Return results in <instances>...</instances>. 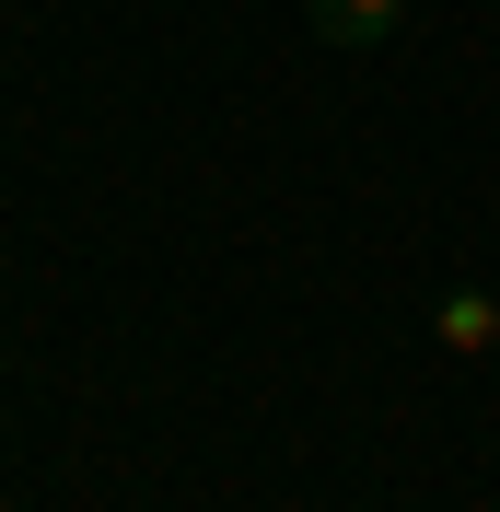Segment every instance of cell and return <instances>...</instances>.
<instances>
[{
    "label": "cell",
    "instance_id": "obj_2",
    "mask_svg": "<svg viewBox=\"0 0 500 512\" xmlns=\"http://www.w3.org/2000/svg\"><path fill=\"white\" fill-rule=\"evenodd\" d=\"M407 12L419 0H303V24L338 47V59H361V47H384V35H407Z\"/></svg>",
    "mask_w": 500,
    "mask_h": 512
},
{
    "label": "cell",
    "instance_id": "obj_1",
    "mask_svg": "<svg viewBox=\"0 0 500 512\" xmlns=\"http://www.w3.org/2000/svg\"><path fill=\"white\" fill-rule=\"evenodd\" d=\"M431 338H442L454 361H500V291H477V280L431 291Z\"/></svg>",
    "mask_w": 500,
    "mask_h": 512
}]
</instances>
